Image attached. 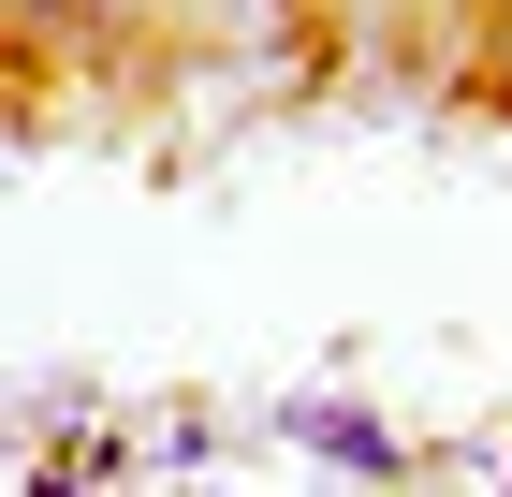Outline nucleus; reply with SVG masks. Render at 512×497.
Returning <instances> with one entry per match:
<instances>
[{"instance_id": "obj_1", "label": "nucleus", "mask_w": 512, "mask_h": 497, "mask_svg": "<svg viewBox=\"0 0 512 497\" xmlns=\"http://www.w3.org/2000/svg\"><path fill=\"white\" fill-rule=\"evenodd\" d=\"M278 424H293V439H308L322 468H352V483H395V468H410V439H395V424L366 410V395H293Z\"/></svg>"}]
</instances>
